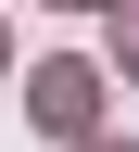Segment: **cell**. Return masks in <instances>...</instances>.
<instances>
[{"mask_svg":"<svg viewBox=\"0 0 139 152\" xmlns=\"http://www.w3.org/2000/svg\"><path fill=\"white\" fill-rule=\"evenodd\" d=\"M25 102H38V127H63V140H76L101 89H89V64H38V76H25Z\"/></svg>","mask_w":139,"mask_h":152,"instance_id":"1","label":"cell"},{"mask_svg":"<svg viewBox=\"0 0 139 152\" xmlns=\"http://www.w3.org/2000/svg\"><path fill=\"white\" fill-rule=\"evenodd\" d=\"M114 64H139V13H127V26H114Z\"/></svg>","mask_w":139,"mask_h":152,"instance_id":"2","label":"cell"},{"mask_svg":"<svg viewBox=\"0 0 139 152\" xmlns=\"http://www.w3.org/2000/svg\"><path fill=\"white\" fill-rule=\"evenodd\" d=\"M89 152H139V140H89Z\"/></svg>","mask_w":139,"mask_h":152,"instance_id":"3","label":"cell"},{"mask_svg":"<svg viewBox=\"0 0 139 152\" xmlns=\"http://www.w3.org/2000/svg\"><path fill=\"white\" fill-rule=\"evenodd\" d=\"M0 51H13V26H0Z\"/></svg>","mask_w":139,"mask_h":152,"instance_id":"4","label":"cell"}]
</instances>
